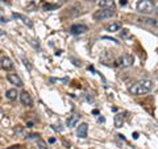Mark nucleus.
<instances>
[{"instance_id": "nucleus-1", "label": "nucleus", "mask_w": 158, "mask_h": 149, "mask_svg": "<svg viewBox=\"0 0 158 149\" xmlns=\"http://www.w3.org/2000/svg\"><path fill=\"white\" fill-rule=\"evenodd\" d=\"M153 88V82L150 79H142V81H138L135 84H132L129 87V92L132 95L140 96V95H145V94L150 92Z\"/></svg>"}, {"instance_id": "nucleus-2", "label": "nucleus", "mask_w": 158, "mask_h": 149, "mask_svg": "<svg viewBox=\"0 0 158 149\" xmlns=\"http://www.w3.org/2000/svg\"><path fill=\"white\" fill-rule=\"evenodd\" d=\"M136 8L140 13H152L156 9V4L153 0H138Z\"/></svg>"}, {"instance_id": "nucleus-3", "label": "nucleus", "mask_w": 158, "mask_h": 149, "mask_svg": "<svg viewBox=\"0 0 158 149\" xmlns=\"http://www.w3.org/2000/svg\"><path fill=\"white\" fill-rule=\"evenodd\" d=\"M113 15H115V8H102L94 13L92 17H94V20H96V21H100V20H106V19L112 17Z\"/></svg>"}, {"instance_id": "nucleus-4", "label": "nucleus", "mask_w": 158, "mask_h": 149, "mask_svg": "<svg viewBox=\"0 0 158 149\" xmlns=\"http://www.w3.org/2000/svg\"><path fill=\"white\" fill-rule=\"evenodd\" d=\"M133 56H131V54H123L121 57H118L115 63H116V66L118 67H129L133 65Z\"/></svg>"}, {"instance_id": "nucleus-5", "label": "nucleus", "mask_w": 158, "mask_h": 149, "mask_svg": "<svg viewBox=\"0 0 158 149\" xmlns=\"http://www.w3.org/2000/svg\"><path fill=\"white\" fill-rule=\"evenodd\" d=\"M87 132H88V126H87V123L79 124V127L77 128V136L81 137V138H86V137H87Z\"/></svg>"}, {"instance_id": "nucleus-6", "label": "nucleus", "mask_w": 158, "mask_h": 149, "mask_svg": "<svg viewBox=\"0 0 158 149\" xmlns=\"http://www.w3.org/2000/svg\"><path fill=\"white\" fill-rule=\"evenodd\" d=\"M20 100H21V103L24 104V106H28V107H31L33 104V99L31 96V94L27 92V91L21 92V95H20Z\"/></svg>"}, {"instance_id": "nucleus-7", "label": "nucleus", "mask_w": 158, "mask_h": 149, "mask_svg": "<svg viewBox=\"0 0 158 149\" xmlns=\"http://www.w3.org/2000/svg\"><path fill=\"white\" fill-rule=\"evenodd\" d=\"M0 67L3 69V70H12L13 69V63L11 61V58H8V57H3L2 59H0Z\"/></svg>"}, {"instance_id": "nucleus-8", "label": "nucleus", "mask_w": 158, "mask_h": 149, "mask_svg": "<svg viewBox=\"0 0 158 149\" xmlns=\"http://www.w3.org/2000/svg\"><path fill=\"white\" fill-rule=\"evenodd\" d=\"M7 79H8V81L9 82H11L12 84H15V86H16V87H23L24 86V84H23V81H21V79H20V77L17 75V74H8V75H7Z\"/></svg>"}, {"instance_id": "nucleus-9", "label": "nucleus", "mask_w": 158, "mask_h": 149, "mask_svg": "<svg viewBox=\"0 0 158 149\" xmlns=\"http://www.w3.org/2000/svg\"><path fill=\"white\" fill-rule=\"evenodd\" d=\"M70 32L73 34H82V33L87 32V27L85 24H74V25L70 28Z\"/></svg>"}, {"instance_id": "nucleus-10", "label": "nucleus", "mask_w": 158, "mask_h": 149, "mask_svg": "<svg viewBox=\"0 0 158 149\" xmlns=\"http://www.w3.org/2000/svg\"><path fill=\"white\" fill-rule=\"evenodd\" d=\"M99 8H115V0H98Z\"/></svg>"}, {"instance_id": "nucleus-11", "label": "nucleus", "mask_w": 158, "mask_h": 149, "mask_svg": "<svg viewBox=\"0 0 158 149\" xmlns=\"http://www.w3.org/2000/svg\"><path fill=\"white\" fill-rule=\"evenodd\" d=\"M121 29V24L120 23H111V24H108V25L106 27V31L107 32H117V31H120Z\"/></svg>"}, {"instance_id": "nucleus-12", "label": "nucleus", "mask_w": 158, "mask_h": 149, "mask_svg": "<svg viewBox=\"0 0 158 149\" xmlns=\"http://www.w3.org/2000/svg\"><path fill=\"white\" fill-rule=\"evenodd\" d=\"M13 17H15V19H20V20H23V23L25 24V25H28L29 28H32V27H33V24H32L31 20H29L28 17H25V16H23V15H20V13H13Z\"/></svg>"}, {"instance_id": "nucleus-13", "label": "nucleus", "mask_w": 158, "mask_h": 149, "mask_svg": "<svg viewBox=\"0 0 158 149\" xmlns=\"http://www.w3.org/2000/svg\"><path fill=\"white\" fill-rule=\"evenodd\" d=\"M140 21L144 23V24H148V25H150V27L158 28V21L157 20H153V19H149V17H142V19H140Z\"/></svg>"}, {"instance_id": "nucleus-14", "label": "nucleus", "mask_w": 158, "mask_h": 149, "mask_svg": "<svg viewBox=\"0 0 158 149\" xmlns=\"http://www.w3.org/2000/svg\"><path fill=\"white\" fill-rule=\"evenodd\" d=\"M78 116H75V115H73V116H69V119H67V121H66V124H67V127L69 128H74L78 124Z\"/></svg>"}, {"instance_id": "nucleus-15", "label": "nucleus", "mask_w": 158, "mask_h": 149, "mask_svg": "<svg viewBox=\"0 0 158 149\" xmlns=\"http://www.w3.org/2000/svg\"><path fill=\"white\" fill-rule=\"evenodd\" d=\"M17 90L16 88H11V90H8L7 92H6V96L9 99V100H15V99L17 98Z\"/></svg>"}, {"instance_id": "nucleus-16", "label": "nucleus", "mask_w": 158, "mask_h": 149, "mask_svg": "<svg viewBox=\"0 0 158 149\" xmlns=\"http://www.w3.org/2000/svg\"><path fill=\"white\" fill-rule=\"evenodd\" d=\"M123 123H124V116H123L121 113H117V115L115 116V127L116 128L123 127Z\"/></svg>"}, {"instance_id": "nucleus-17", "label": "nucleus", "mask_w": 158, "mask_h": 149, "mask_svg": "<svg viewBox=\"0 0 158 149\" xmlns=\"http://www.w3.org/2000/svg\"><path fill=\"white\" fill-rule=\"evenodd\" d=\"M37 145H38V149H48L46 143L42 141V140H38V141H37Z\"/></svg>"}, {"instance_id": "nucleus-18", "label": "nucleus", "mask_w": 158, "mask_h": 149, "mask_svg": "<svg viewBox=\"0 0 158 149\" xmlns=\"http://www.w3.org/2000/svg\"><path fill=\"white\" fill-rule=\"evenodd\" d=\"M8 21V20L6 19V17H4V16H2V15H0V23H3V24H6Z\"/></svg>"}, {"instance_id": "nucleus-19", "label": "nucleus", "mask_w": 158, "mask_h": 149, "mask_svg": "<svg viewBox=\"0 0 158 149\" xmlns=\"http://www.w3.org/2000/svg\"><path fill=\"white\" fill-rule=\"evenodd\" d=\"M7 149H21V147H20V145H12V147L7 148Z\"/></svg>"}, {"instance_id": "nucleus-20", "label": "nucleus", "mask_w": 158, "mask_h": 149, "mask_svg": "<svg viewBox=\"0 0 158 149\" xmlns=\"http://www.w3.org/2000/svg\"><path fill=\"white\" fill-rule=\"evenodd\" d=\"M123 36H124V37H128V31H127V29H124V31H123Z\"/></svg>"}, {"instance_id": "nucleus-21", "label": "nucleus", "mask_w": 158, "mask_h": 149, "mask_svg": "<svg viewBox=\"0 0 158 149\" xmlns=\"http://www.w3.org/2000/svg\"><path fill=\"white\" fill-rule=\"evenodd\" d=\"M154 13H156V16H157V17H158V7H157V8H156V9H154Z\"/></svg>"}, {"instance_id": "nucleus-22", "label": "nucleus", "mask_w": 158, "mask_h": 149, "mask_svg": "<svg viewBox=\"0 0 158 149\" xmlns=\"http://www.w3.org/2000/svg\"><path fill=\"white\" fill-rule=\"evenodd\" d=\"M120 4H121V6H125L127 2H125V0H123V2H120Z\"/></svg>"}, {"instance_id": "nucleus-23", "label": "nucleus", "mask_w": 158, "mask_h": 149, "mask_svg": "<svg viewBox=\"0 0 158 149\" xmlns=\"http://www.w3.org/2000/svg\"><path fill=\"white\" fill-rule=\"evenodd\" d=\"M4 34H6V33H4V32L2 31V29H0V36H4Z\"/></svg>"}, {"instance_id": "nucleus-24", "label": "nucleus", "mask_w": 158, "mask_h": 149, "mask_svg": "<svg viewBox=\"0 0 158 149\" xmlns=\"http://www.w3.org/2000/svg\"><path fill=\"white\" fill-rule=\"evenodd\" d=\"M88 2H98V0H88Z\"/></svg>"}, {"instance_id": "nucleus-25", "label": "nucleus", "mask_w": 158, "mask_h": 149, "mask_svg": "<svg viewBox=\"0 0 158 149\" xmlns=\"http://www.w3.org/2000/svg\"><path fill=\"white\" fill-rule=\"evenodd\" d=\"M0 54H2V52H0Z\"/></svg>"}]
</instances>
